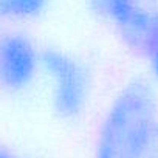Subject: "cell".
Returning <instances> with one entry per match:
<instances>
[{
	"mask_svg": "<svg viewBox=\"0 0 158 158\" xmlns=\"http://www.w3.org/2000/svg\"><path fill=\"white\" fill-rule=\"evenodd\" d=\"M0 158H25V156L16 153L14 150H11L10 147H6L3 144H0Z\"/></svg>",
	"mask_w": 158,
	"mask_h": 158,
	"instance_id": "7",
	"label": "cell"
},
{
	"mask_svg": "<svg viewBox=\"0 0 158 158\" xmlns=\"http://www.w3.org/2000/svg\"><path fill=\"white\" fill-rule=\"evenodd\" d=\"M51 0H0V20L27 22L42 16Z\"/></svg>",
	"mask_w": 158,
	"mask_h": 158,
	"instance_id": "5",
	"label": "cell"
},
{
	"mask_svg": "<svg viewBox=\"0 0 158 158\" xmlns=\"http://www.w3.org/2000/svg\"><path fill=\"white\" fill-rule=\"evenodd\" d=\"M87 6L132 53L147 56L158 36V0H87Z\"/></svg>",
	"mask_w": 158,
	"mask_h": 158,
	"instance_id": "3",
	"label": "cell"
},
{
	"mask_svg": "<svg viewBox=\"0 0 158 158\" xmlns=\"http://www.w3.org/2000/svg\"><path fill=\"white\" fill-rule=\"evenodd\" d=\"M144 59H147V65H149V73H150L149 81L155 87H158V36H156L153 45L150 47V50Z\"/></svg>",
	"mask_w": 158,
	"mask_h": 158,
	"instance_id": "6",
	"label": "cell"
},
{
	"mask_svg": "<svg viewBox=\"0 0 158 158\" xmlns=\"http://www.w3.org/2000/svg\"><path fill=\"white\" fill-rule=\"evenodd\" d=\"M40 73L51 85V109L65 121L79 118L87 109L92 76L87 65L73 53L48 47L40 50Z\"/></svg>",
	"mask_w": 158,
	"mask_h": 158,
	"instance_id": "2",
	"label": "cell"
},
{
	"mask_svg": "<svg viewBox=\"0 0 158 158\" xmlns=\"http://www.w3.org/2000/svg\"><path fill=\"white\" fill-rule=\"evenodd\" d=\"M158 127V95L149 79H130L98 127L93 158H146Z\"/></svg>",
	"mask_w": 158,
	"mask_h": 158,
	"instance_id": "1",
	"label": "cell"
},
{
	"mask_svg": "<svg viewBox=\"0 0 158 158\" xmlns=\"http://www.w3.org/2000/svg\"><path fill=\"white\" fill-rule=\"evenodd\" d=\"M146 158H158V127H156V132H155V136H153L152 146H150L149 153H147Z\"/></svg>",
	"mask_w": 158,
	"mask_h": 158,
	"instance_id": "8",
	"label": "cell"
},
{
	"mask_svg": "<svg viewBox=\"0 0 158 158\" xmlns=\"http://www.w3.org/2000/svg\"><path fill=\"white\" fill-rule=\"evenodd\" d=\"M40 50L20 31L0 34V87L19 93L31 87L40 73Z\"/></svg>",
	"mask_w": 158,
	"mask_h": 158,
	"instance_id": "4",
	"label": "cell"
}]
</instances>
